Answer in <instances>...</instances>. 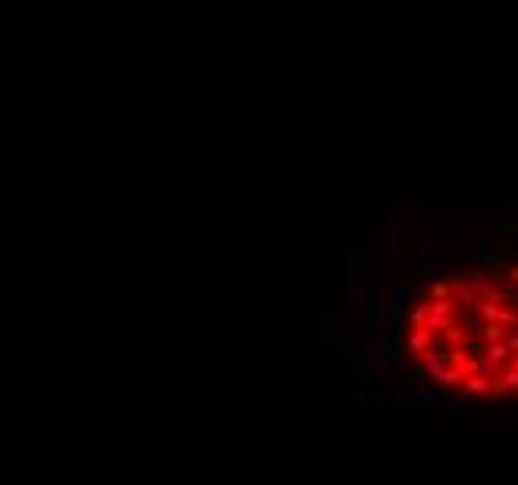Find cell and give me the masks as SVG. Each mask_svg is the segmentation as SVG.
<instances>
[{
    "label": "cell",
    "mask_w": 518,
    "mask_h": 485,
    "mask_svg": "<svg viewBox=\"0 0 518 485\" xmlns=\"http://www.w3.org/2000/svg\"><path fill=\"white\" fill-rule=\"evenodd\" d=\"M388 333L414 381L470 399H518V246L425 269L399 288Z\"/></svg>",
    "instance_id": "1"
}]
</instances>
